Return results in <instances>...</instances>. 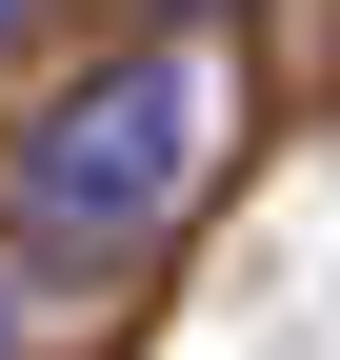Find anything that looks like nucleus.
<instances>
[{
	"mask_svg": "<svg viewBox=\"0 0 340 360\" xmlns=\"http://www.w3.org/2000/svg\"><path fill=\"white\" fill-rule=\"evenodd\" d=\"M160 20H181V40H200V20H240V0H160Z\"/></svg>",
	"mask_w": 340,
	"mask_h": 360,
	"instance_id": "obj_2",
	"label": "nucleus"
},
{
	"mask_svg": "<svg viewBox=\"0 0 340 360\" xmlns=\"http://www.w3.org/2000/svg\"><path fill=\"white\" fill-rule=\"evenodd\" d=\"M20 20H40V0H0V40H20Z\"/></svg>",
	"mask_w": 340,
	"mask_h": 360,
	"instance_id": "obj_3",
	"label": "nucleus"
},
{
	"mask_svg": "<svg viewBox=\"0 0 340 360\" xmlns=\"http://www.w3.org/2000/svg\"><path fill=\"white\" fill-rule=\"evenodd\" d=\"M200 200V40H120V60H80L60 101L0 141V240L40 260V281H100V260H140L160 220Z\"/></svg>",
	"mask_w": 340,
	"mask_h": 360,
	"instance_id": "obj_1",
	"label": "nucleus"
}]
</instances>
